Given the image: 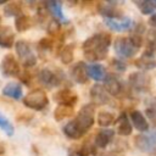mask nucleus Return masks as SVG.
I'll return each mask as SVG.
<instances>
[{
  "instance_id": "obj_34",
  "label": "nucleus",
  "mask_w": 156,
  "mask_h": 156,
  "mask_svg": "<svg viewBox=\"0 0 156 156\" xmlns=\"http://www.w3.org/2000/svg\"><path fill=\"white\" fill-rule=\"evenodd\" d=\"M146 115L149 116V118L154 122H156V108L155 107H151V108H147L146 110Z\"/></svg>"
},
{
  "instance_id": "obj_14",
  "label": "nucleus",
  "mask_w": 156,
  "mask_h": 156,
  "mask_svg": "<svg viewBox=\"0 0 156 156\" xmlns=\"http://www.w3.org/2000/svg\"><path fill=\"white\" fill-rule=\"evenodd\" d=\"M98 11L106 18L122 17V11L119 7H117V2H100L98 5Z\"/></svg>"
},
{
  "instance_id": "obj_10",
  "label": "nucleus",
  "mask_w": 156,
  "mask_h": 156,
  "mask_svg": "<svg viewBox=\"0 0 156 156\" xmlns=\"http://www.w3.org/2000/svg\"><path fill=\"white\" fill-rule=\"evenodd\" d=\"M129 84L136 91H146L150 87V78L143 72H134L129 76Z\"/></svg>"
},
{
  "instance_id": "obj_35",
  "label": "nucleus",
  "mask_w": 156,
  "mask_h": 156,
  "mask_svg": "<svg viewBox=\"0 0 156 156\" xmlns=\"http://www.w3.org/2000/svg\"><path fill=\"white\" fill-rule=\"evenodd\" d=\"M150 24H152V26H155L156 27V13H154L151 17H150Z\"/></svg>"
},
{
  "instance_id": "obj_2",
  "label": "nucleus",
  "mask_w": 156,
  "mask_h": 156,
  "mask_svg": "<svg viewBox=\"0 0 156 156\" xmlns=\"http://www.w3.org/2000/svg\"><path fill=\"white\" fill-rule=\"evenodd\" d=\"M111 45V37L107 33H98L88 38L83 43L84 57L89 61H99L107 57L108 48Z\"/></svg>"
},
{
  "instance_id": "obj_26",
  "label": "nucleus",
  "mask_w": 156,
  "mask_h": 156,
  "mask_svg": "<svg viewBox=\"0 0 156 156\" xmlns=\"http://www.w3.org/2000/svg\"><path fill=\"white\" fill-rule=\"evenodd\" d=\"M139 11L144 15H151L156 10V0H143L135 2Z\"/></svg>"
},
{
  "instance_id": "obj_18",
  "label": "nucleus",
  "mask_w": 156,
  "mask_h": 156,
  "mask_svg": "<svg viewBox=\"0 0 156 156\" xmlns=\"http://www.w3.org/2000/svg\"><path fill=\"white\" fill-rule=\"evenodd\" d=\"M135 65L143 69H151L156 66V60L154 57V52H152V49H150V46L143 54V56L135 61Z\"/></svg>"
},
{
  "instance_id": "obj_24",
  "label": "nucleus",
  "mask_w": 156,
  "mask_h": 156,
  "mask_svg": "<svg viewBox=\"0 0 156 156\" xmlns=\"http://www.w3.org/2000/svg\"><path fill=\"white\" fill-rule=\"evenodd\" d=\"M33 24V21L29 16L27 15H21L18 17H16L15 20V27L18 32H26L28 30Z\"/></svg>"
},
{
  "instance_id": "obj_19",
  "label": "nucleus",
  "mask_w": 156,
  "mask_h": 156,
  "mask_svg": "<svg viewBox=\"0 0 156 156\" xmlns=\"http://www.w3.org/2000/svg\"><path fill=\"white\" fill-rule=\"evenodd\" d=\"M1 93H2L4 96L11 98V99H13V100H20V99L23 96L21 85H20L18 83H15V82L7 83V84L2 88Z\"/></svg>"
},
{
  "instance_id": "obj_31",
  "label": "nucleus",
  "mask_w": 156,
  "mask_h": 156,
  "mask_svg": "<svg viewBox=\"0 0 156 156\" xmlns=\"http://www.w3.org/2000/svg\"><path fill=\"white\" fill-rule=\"evenodd\" d=\"M58 30H60V22L56 21V20H51L49 22V24H48V32L50 34L55 35V34L58 33Z\"/></svg>"
},
{
  "instance_id": "obj_36",
  "label": "nucleus",
  "mask_w": 156,
  "mask_h": 156,
  "mask_svg": "<svg viewBox=\"0 0 156 156\" xmlns=\"http://www.w3.org/2000/svg\"><path fill=\"white\" fill-rule=\"evenodd\" d=\"M2 151H4V150H2V147H1V146H0V154H1V152H2Z\"/></svg>"
},
{
  "instance_id": "obj_7",
  "label": "nucleus",
  "mask_w": 156,
  "mask_h": 156,
  "mask_svg": "<svg viewBox=\"0 0 156 156\" xmlns=\"http://www.w3.org/2000/svg\"><path fill=\"white\" fill-rule=\"evenodd\" d=\"M135 146L143 152L156 151V130H151L146 134H139L134 139Z\"/></svg>"
},
{
  "instance_id": "obj_30",
  "label": "nucleus",
  "mask_w": 156,
  "mask_h": 156,
  "mask_svg": "<svg viewBox=\"0 0 156 156\" xmlns=\"http://www.w3.org/2000/svg\"><path fill=\"white\" fill-rule=\"evenodd\" d=\"M0 129L2 132H5L9 136H11L13 134V132H15V128H13L12 123L10 122V119L5 115H2L1 112H0Z\"/></svg>"
},
{
  "instance_id": "obj_29",
  "label": "nucleus",
  "mask_w": 156,
  "mask_h": 156,
  "mask_svg": "<svg viewBox=\"0 0 156 156\" xmlns=\"http://www.w3.org/2000/svg\"><path fill=\"white\" fill-rule=\"evenodd\" d=\"M21 4L20 2H9L7 5H5L4 7V12L6 16H11V17H18L21 16Z\"/></svg>"
},
{
  "instance_id": "obj_5",
  "label": "nucleus",
  "mask_w": 156,
  "mask_h": 156,
  "mask_svg": "<svg viewBox=\"0 0 156 156\" xmlns=\"http://www.w3.org/2000/svg\"><path fill=\"white\" fill-rule=\"evenodd\" d=\"M16 54L18 56V58L21 60V62L26 66V67H33L37 63V57L33 52V49L30 46V44L28 41L24 40H18L16 41Z\"/></svg>"
},
{
  "instance_id": "obj_23",
  "label": "nucleus",
  "mask_w": 156,
  "mask_h": 156,
  "mask_svg": "<svg viewBox=\"0 0 156 156\" xmlns=\"http://www.w3.org/2000/svg\"><path fill=\"white\" fill-rule=\"evenodd\" d=\"M117 122H118L117 130H118V133L121 135L127 136V135L132 134V123L129 122V117H127V113L126 112H123V113L119 115Z\"/></svg>"
},
{
  "instance_id": "obj_28",
  "label": "nucleus",
  "mask_w": 156,
  "mask_h": 156,
  "mask_svg": "<svg viewBox=\"0 0 156 156\" xmlns=\"http://www.w3.org/2000/svg\"><path fill=\"white\" fill-rule=\"evenodd\" d=\"M116 121L113 113L107 112V111H100L98 115V123L100 127H108L111 124H113Z\"/></svg>"
},
{
  "instance_id": "obj_4",
  "label": "nucleus",
  "mask_w": 156,
  "mask_h": 156,
  "mask_svg": "<svg viewBox=\"0 0 156 156\" xmlns=\"http://www.w3.org/2000/svg\"><path fill=\"white\" fill-rule=\"evenodd\" d=\"M113 49L115 52L119 56V57H133L135 56V54L139 50V46L134 43V40L132 38H127V37H119L116 38L113 41Z\"/></svg>"
},
{
  "instance_id": "obj_22",
  "label": "nucleus",
  "mask_w": 156,
  "mask_h": 156,
  "mask_svg": "<svg viewBox=\"0 0 156 156\" xmlns=\"http://www.w3.org/2000/svg\"><path fill=\"white\" fill-rule=\"evenodd\" d=\"M88 74H89V78H93L96 82L105 80L106 77H107L105 68L101 65H98V63H93V65L88 66Z\"/></svg>"
},
{
  "instance_id": "obj_32",
  "label": "nucleus",
  "mask_w": 156,
  "mask_h": 156,
  "mask_svg": "<svg viewBox=\"0 0 156 156\" xmlns=\"http://www.w3.org/2000/svg\"><path fill=\"white\" fill-rule=\"evenodd\" d=\"M52 46H54V41L50 38H43L39 41V49H41V50H46L48 51V50H51Z\"/></svg>"
},
{
  "instance_id": "obj_9",
  "label": "nucleus",
  "mask_w": 156,
  "mask_h": 156,
  "mask_svg": "<svg viewBox=\"0 0 156 156\" xmlns=\"http://www.w3.org/2000/svg\"><path fill=\"white\" fill-rule=\"evenodd\" d=\"M54 100L62 106H71L73 107L76 105V102L78 101V96L76 93H73L71 89L68 88H63L60 89L58 91H56L54 94Z\"/></svg>"
},
{
  "instance_id": "obj_12",
  "label": "nucleus",
  "mask_w": 156,
  "mask_h": 156,
  "mask_svg": "<svg viewBox=\"0 0 156 156\" xmlns=\"http://www.w3.org/2000/svg\"><path fill=\"white\" fill-rule=\"evenodd\" d=\"M90 98L94 105H106L110 102V94L107 93V90L105 89V87L95 84L91 87L90 89Z\"/></svg>"
},
{
  "instance_id": "obj_15",
  "label": "nucleus",
  "mask_w": 156,
  "mask_h": 156,
  "mask_svg": "<svg viewBox=\"0 0 156 156\" xmlns=\"http://www.w3.org/2000/svg\"><path fill=\"white\" fill-rule=\"evenodd\" d=\"M129 119L132 121L133 127H135V129H138L139 132H147L149 130V123L140 111L133 110L129 113Z\"/></svg>"
},
{
  "instance_id": "obj_20",
  "label": "nucleus",
  "mask_w": 156,
  "mask_h": 156,
  "mask_svg": "<svg viewBox=\"0 0 156 156\" xmlns=\"http://www.w3.org/2000/svg\"><path fill=\"white\" fill-rule=\"evenodd\" d=\"M104 87L107 90V93L110 95H113V96H118L122 91L121 82L113 76H107L106 77V79L104 80Z\"/></svg>"
},
{
  "instance_id": "obj_13",
  "label": "nucleus",
  "mask_w": 156,
  "mask_h": 156,
  "mask_svg": "<svg viewBox=\"0 0 156 156\" xmlns=\"http://www.w3.org/2000/svg\"><path fill=\"white\" fill-rule=\"evenodd\" d=\"M71 77L74 82H77L78 84H85L89 79V74H88V66L79 61L76 65H73V67L71 68Z\"/></svg>"
},
{
  "instance_id": "obj_25",
  "label": "nucleus",
  "mask_w": 156,
  "mask_h": 156,
  "mask_svg": "<svg viewBox=\"0 0 156 156\" xmlns=\"http://www.w3.org/2000/svg\"><path fill=\"white\" fill-rule=\"evenodd\" d=\"M73 45L72 44H68V45H65L61 48L60 52H58V56H60V60L62 63L65 65H69L72 61H73Z\"/></svg>"
},
{
  "instance_id": "obj_17",
  "label": "nucleus",
  "mask_w": 156,
  "mask_h": 156,
  "mask_svg": "<svg viewBox=\"0 0 156 156\" xmlns=\"http://www.w3.org/2000/svg\"><path fill=\"white\" fill-rule=\"evenodd\" d=\"M45 6H46V10L54 16V18L56 21H58L61 23H68V20L63 15L61 2H58V1H49V2H45Z\"/></svg>"
},
{
  "instance_id": "obj_16",
  "label": "nucleus",
  "mask_w": 156,
  "mask_h": 156,
  "mask_svg": "<svg viewBox=\"0 0 156 156\" xmlns=\"http://www.w3.org/2000/svg\"><path fill=\"white\" fill-rule=\"evenodd\" d=\"M113 130L112 129H102L100 130L94 139V146L98 149H104L106 147L113 139Z\"/></svg>"
},
{
  "instance_id": "obj_21",
  "label": "nucleus",
  "mask_w": 156,
  "mask_h": 156,
  "mask_svg": "<svg viewBox=\"0 0 156 156\" xmlns=\"http://www.w3.org/2000/svg\"><path fill=\"white\" fill-rule=\"evenodd\" d=\"M15 41V33L7 26H0V46L11 48Z\"/></svg>"
},
{
  "instance_id": "obj_27",
  "label": "nucleus",
  "mask_w": 156,
  "mask_h": 156,
  "mask_svg": "<svg viewBox=\"0 0 156 156\" xmlns=\"http://www.w3.org/2000/svg\"><path fill=\"white\" fill-rule=\"evenodd\" d=\"M72 115H73V107H71V106L58 105L54 111V117L56 121H62L63 118L71 117Z\"/></svg>"
},
{
  "instance_id": "obj_6",
  "label": "nucleus",
  "mask_w": 156,
  "mask_h": 156,
  "mask_svg": "<svg viewBox=\"0 0 156 156\" xmlns=\"http://www.w3.org/2000/svg\"><path fill=\"white\" fill-rule=\"evenodd\" d=\"M39 83L46 88H54L61 84L62 82V73L58 71H51L49 68H43L38 72L37 76Z\"/></svg>"
},
{
  "instance_id": "obj_3",
  "label": "nucleus",
  "mask_w": 156,
  "mask_h": 156,
  "mask_svg": "<svg viewBox=\"0 0 156 156\" xmlns=\"http://www.w3.org/2000/svg\"><path fill=\"white\" fill-rule=\"evenodd\" d=\"M23 104L28 108L40 111V110H44L48 106L49 99L46 96V93L43 89H33L28 94L24 95Z\"/></svg>"
},
{
  "instance_id": "obj_1",
  "label": "nucleus",
  "mask_w": 156,
  "mask_h": 156,
  "mask_svg": "<svg viewBox=\"0 0 156 156\" xmlns=\"http://www.w3.org/2000/svg\"><path fill=\"white\" fill-rule=\"evenodd\" d=\"M94 113H95V110H94L93 104L84 105L79 110L77 116L72 121L66 123L65 127L62 128L66 136H68L69 139L82 138L93 127V124H94Z\"/></svg>"
},
{
  "instance_id": "obj_33",
  "label": "nucleus",
  "mask_w": 156,
  "mask_h": 156,
  "mask_svg": "<svg viewBox=\"0 0 156 156\" xmlns=\"http://www.w3.org/2000/svg\"><path fill=\"white\" fill-rule=\"evenodd\" d=\"M111 66L113 67V68H116L117 71H126V63L124 62H122V60H118V58H116V60H113L112 62H111Z\"/></svg>"
},
{
  "instance_id": "obj_11",
  "label": "nucleus",
  "mask_w": 156,
  "mask_h": 156,
  "mask_svg": "<svg viewBox=\"0 0 156 156\" xmlns=\"http://www.w3.org/2000/svg\"><path fill=\"white\" fill-rule=\"evenodd\" d=\"M105 24L115 30V32H124L133 27V20L129 17H119V18H106Z\"/></svg>"
},
{
  "instance_id": "obj_8",
  "label": "nucleus",
  "mask_w": 156,
  "mask_h": 156,
  "mask_svg": "<svg viewBox=\"0 0 156 156\" xmlns=\"http://www.w3.org/2000/svg\"><path fill=\"white\" fill-rule=\"evenodd\" d=\"M0 68L1 73L7 77H16L20 74V65L12 54H7L6 56H4Z\"/></svg>"
}]
</instances>
